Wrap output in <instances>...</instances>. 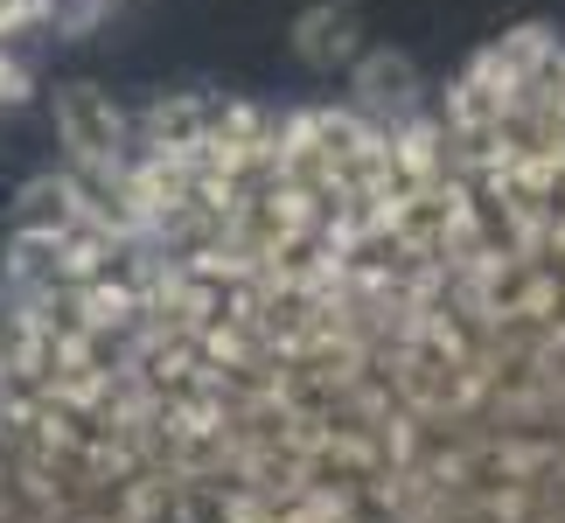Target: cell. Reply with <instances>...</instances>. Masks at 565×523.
<instances>
[{"label":"cell","mask_w":565,"mask_h":523,"mask_svg":"<svg viewBox=\"0 0 565 523\" xmlns=\"http://www.w3.org/2000/svg\"><path fill=\"white\" fill-rule=\"evenodd\" d=\"M77 8H84V0H0V77L14 71L21 50L50 42V29H63Z\"/></svg>","instance_id":"obj_1"}]
</instances>
